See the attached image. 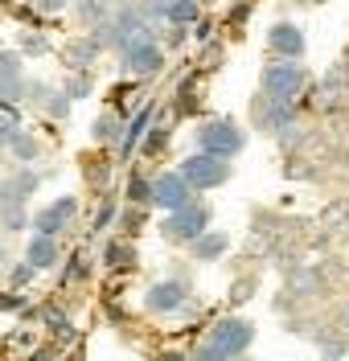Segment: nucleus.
<instances>
[{
  "label": "nucleus",
  "instance_id": "nucleus-34",
  "mask_svg": "<svg viewBox=\"0 0 349 361\" xmlns=\"http://www.w3.org/2000/svg\"><path fill=\"white\" fill-rule=\"evenodd\" d=\"M33 275H37V267H33V263L25 259V263H17V267H13V283H17V288H25V283H29Z\"/></svg>",
  "mask_w": 349,
  "mask_h": 361
},
{
  "label": "nucleus",
  "instance_id": "nucleus-9",
  "mask_svg": "<svg viewBox=\"0 0 349 361\" xmlns=\"http://www.w3.org/2000/svg\"><path fill=\"white\" fill-rule=\"evenodd\" d=\"M255 123L263 128V132H271L279 135L288 123H296V99H263L259 94V103H255Z\"/></svg>",
  "mask_w": 349,
  "mask_h": 361
},
{
  "label": "nucleus",
  "instance_id": "nucleus-24",
  "mask_svg": "<svg viewBox=\"0 0 349 361\" xmlns=\"http://www.w3.org/2000/svg\"><path fill=\"white\" fill-rule=\"evenodd\" d=\"M140 144H144V152H148V157H157L164 144H169V128H164V123H148V135H144Z\"/></svg>",
  "mask_w": 349,
  "mask_h": 361
},
{
  "label": "nucleus",
  "instance_id": "nucleus-19",
  "mask_svg": "<svg viewBox=\"0 0 349 361\" xmlns=\"http://www.w3.org/2000/svg\"><path fill=\"white\" fill-rule=\"evenodd\" d=\"M119 132H123V119H119L116 111H103V115L91 123L94 144H119Z\"/></svg>",
  "mask_w": 349,
  "mask_h": 361
},
{
  "label": "nucleus",
  "instance_id": "nucleus-15",
  "mask_svg": "<svg viewBox=\"0 0 349 361\" xmlns=\"http://www.w3.org/2000/svg\"><path fill=\"white\" fill-rule=\"evenodd\" d=\"M25 259L37 271L54 267V263H58V243H54V234H42V230H37V234L29 238V247H25Z\"/></svg>",
  "mask_w": 349,
  "mask_h": 361
},
{
  "label": "nucleus",
  "instance_id": "nucleus-21",
  "mask_svg": "<svg viewBox=\"0 0 349 361\" xmlns=\"http://www.w3.org/2000/svg\"><path fill=\"white\" fill-rule=\"evenodd\" d=\"M103 263L116 267V271L132 267V263H136V247H128V243H107V247H103Z\"/></svg>",
  "mask_w": 349,
  "mask_h": 361
},
{
  "label": "nucleus",
  "instance_id": "nucleus-4",
  "mask_svg": "<svg viewBox=\"0 0 349 361\" xmlns=\"http://www.w3.org/2000/svg\"><path fill=\"white\" fill-rule=\"evenodd\" d=\"M197 148L202 152H218V157H238L247 148V132L234 123V119H209L197 128Z\"/></svg>",
  "mask_w": 349,
  "mask_h": 361
},
{
  "label": "nucleus",
  "instance_id": "nucleus-22",
  "mask_svg": "<svg viewBox=\"0 0 349 361\" xmlns=\"http://www.w3.org/2000/svg\"><path fill=\"white\" fill-rule=\"evenodd\" d=\"M128 202L132 205H152V180L148 177H128Z\"/></svg>",
  "mask_w": 349,
  "mask_h": 361
},
{
  "label": "nucleus",
  "instance_id": "nucleus-30",
  "mask_svg": "<svg viewBox=\"0 0 349 361\" xmlns=\"http://www.w3.org/2000/svg\"><path fill=\"white\" fill-rule=\"evenodd\" d=\"M21 49H25V54H49V42L42 37V33H25Z\"/></svg>",
  "mask_w": 349,
  "mask_h": 361
},
{
  "label": "nucleus",
  "instance_id": "nucleus-16",
  "mask_svg": "<svg viewBox=\"0 0 349 361\" xmlns=\"http://www.w3.org/2000/svg\"><path fill=\"white\" fill-rule=\"evenodd\" d=\"M99 54H103V45L94 42V37L70 42V45H66V66H70V70H87V66L94 62V58H99Z\"/></svg>",
  "mask_w": 349,
  "mask_h": 361
},
{
  "label": "nucleus",
  "instance_id": "nucleus-38",
  "mask_svg": "<svg viewBox=\"0 0 349 361\" xmlns=\"http://www.w3.org/2000/svg\"><path fill=\"white\" fill-rule=\"evenodd\" d=\"M4 152H8V140H4V135H0V157H4Z\"/></svg>",
  "mask_w": 349,
  "mask_h": 361
},
{
  "label": "nucleus",
  "instance_id": "nucleus-37",
  "mask_svg": "<svg viewBox=\"0 0 349 361\" xmlns=\"http://www.w3.org/2000/svg\"><path fill=\"white\" fill-rule=\"evenodd\" d=\"M321 353H325V357H341V353H349V345H337V341H333V345H321Z\"/></svg>",
  "mask_w": 349,
  "mask_h": 361
},
{
  "label": "nucleus",
  "instance_id": "nucleus-2",
  "mask_svg": "<svg viewBox=\"0 0 349 361\" xmlns=\"http://www.w3.org/2000/svg\"><path fill=\"white\" fill-rule=\"evenodd\" d=\"M181 177L193 185V193H206V189H222L231 180V157H218V152H193L181 160Z\"/></svg>",
  "mask_w": 349,
  "mask_h": 361
},
{
  "label": "nucleus",
  "instance_id": "nucleus-3",
  "mask_svg": "<svg viewBox=\"0 0 349 361\" xmlns=\"http://www.w3.org/2000/svg\"><path fill=\"white\" fill-rule=\"evenodd\" d=\"M304 87H308V70L300 66V58H276L271 66H263V94L300 99Z\"/></svg>",
  "mask_w": 349,
  "mask_h": 361
},
{
  "label": "nucleus",
  "instance_id": "nucleus-29",
  "mask_svg": "<svg viewBox=\"0 0 349 361\" xmlns=\"http://www.w3.org/2000/svg\"><path fill=\"white\" fill-rule=\"evenodd\" d=\"M46 99H49L46 82H25V99L21 103H29V107H46Z\"/></svg>",
  "mask_w": 349,
  "mask_h": 361
},
{
  "label": "nucleus",
  "instance_id": "nucleus-18",
  "mask_svg": "<svg viewBox=\"0 0 349 361\" xmlns=\"http://www.w3.org/2000/svg\"><path fill=\"white\" fill-rule=\"evenodd\" d=\"M164 21L197 25L202 21V0H169V4H164Z\"/></svg>",
  "mask_w": 349,
  "mask_h": 361
},
{
  "label": "nucleus",
  "instance_id": "nucleus-26",
  "mask_svg": "<svg viewBox=\"0 0 349 361\" xmlns=\"http://www.w3.org/2000/svg\"><path fill=\"white\" fill-rule=\"evenodd\" d=\"M8 78H25L21 74V58H17L13 49H0V82H8Z\"/></svg>",
  "mask_w": 349,
  "mask_h": 361
},
{
  "label": "nucleus",
  "instance_id": "nucleus-12",
  "mask_svg": "<svg viewBox=\"0 0 349 361\" xmlns=\"http://www.w3.org/2000/svg\"><path fill=\"white\" fill-rule=\"evenodd\" d=\"M148 123H152V103H144V107H140V111L128 119V123H123L119 144H116V148H119V160H128V157L140 148V140H144V132H148Z\"/></svg>",
  "mask_w": 349,
  "mask_h": 361
},
{
  "label": "nucleus",
  "instance_id": "nucleus-35",
  "mask_svg": "<svg viewBox=\"0 0 349 361\" xmlns=\"http://www.w3.org/2000/svg\"><path fill=\"white\" fill-rule=\"evenodd\" d=\"M33 4V13H62L70 0H29Z\"/></svg>",
  "mask_w": 349,
  "mask_h": 361
},
{
  "label": "nucleus",
  "instance_id": "nucleus-13",
  "mask_svg": "<svg viewBox=\"0 0 349 361\" xmlns=\"http://www.w3.org/2000/svg\"><path fill=\"white\" fill-rule=\"evenodd\" d=\"M341 99H349V74H345V66H337L325 82L317 87V94H312V107H317V111H329V107H337Z\"/></svg>",
  "mask_w": 349,
  "mask_h": 361
},
{
  "label": "nucleus",
  "instance_id": "nucleus-28",
  "mask_svg": "<svg viewBox=\"0 0 349 361\" xmlns=\"http://www.w3.org/2000/svg\"><path fill=\"white\" fill-rule=\"evenodd\" d=\"M37 185H42V177H37L33 169H21V173H17V180H13L8 189H13V193H21V197H29V193H33Z\"/></svg>",
  "mask_w": 349,
  "mask_h": 361
},
{
  "label": "nucleus",
  "instance_id": "nucleus-17",
  "mask_svg": "<svg viewBox=\"0 0 349 361\" xmlns=\"http://www.w3.org/2000/svg\"><path fill=\"white\" fill-rule=\"evenodd\" d=\"M8 152L21 160V164H33V160L42 157V144H37V140L25 132L21 123H17V128H13V135H8Z\"/></svg>",
  "mask_w": 349,
  "mask_h": 361
},
{
  "label": "nucleus",
  "instance_id": "nucleus-25",
  "mask_svg": "<svg viewBox=\"0 0 349 361\" xmlns=\"http://www.w3.org/2000/svg\"><path fill=\"white\" fill-rule=\"evenodd\" d=\"M87 275H91V259H87V255H74L70 267L62 271V283H78V279H87Z\"/></svg>",
  "mask_w": 349,
  "mask_h": 361
},
{
  "label": "nucleus",
  "instance_id": "nucleus-40",
  "mask_svg": "<svg viewBox=\"0 0 349 361\" xmlns=\"http://www.w3.org/2000/svg\"><path fill=\"white\" fill-rule=\"evenodd\" d=\"M341 66H345V74H349V54H345V62H341Z\"/></svg>",
  "mask_w": 349,
  "mask_h": 361
},
{
  "label": "nucleus",
  "instance_id": "nucleus-1",
  "mask_svg": "<svg viewBox=\"0 0 349 361\" xmlns=\"http://www.w3.org/2000/svg\"><path fill=\"white\" fill-rule=\"evenodd\" d=\"M255 341V324L243 316H222L209 324V341L202 349H193V357H209V361H226V357H243Z\"/></svg>",
  "mask_w": 349,
  "mask_h": 361
},
{
  "label": "nucleus",
  "instance_id": "nucleus-10",
  "mask_svg": "<svg viewBox=\"0 0 349 361\" xmlns=\"http://www.w3.org/2000/svg\"><path fill=\"white\" fill-rule=\"evenodd\" d=\"M74 214H78V202H74V197H58V202H49L46 209L33 214V230H42V234H54V238H58V234L70 226Z\"/></svg>",
  "mask_w": 349,
  "mask_h": 361
},
{
  "label": "nucleus",
  "instance_id": "nucleus-8",
  "mask_svg": "<svg viewBox=\"0 0 349 361\" xmlns=\"http://www.w3.org/2000/svg\"><path fill=\"white\" fill-rule=\"evenodd\" d=\"M189 202H193V185L181 177V169L152 177V205H157V209L173 214V209H181V205H189Z\"/></svg>",
  "mask_w": 349,
  "mask_h": 361
},
{
  "label": "nucleus",
  "instance_id": "nucleus-14",
  "mask_svg": "<svg viewBox=\"0 0 349 361\" xmlns=\"http://www.w3.org/2000/svg\"><path fill=\"white\" fill-rule=\"evenodd\" d=\"M189 247H193V259H197V263H218V259L231 250V238H226L222 230H202Z\"/></svg>",
  "mask_w": 349,
  "mask_h": 361
},
{
  "label": "nucleus",
  "instance_id": "nucleus-5",
  "mask_svg": "<svg viewBox=\"0 0 349 361\" xmlns=\"http://www.w3.org/2000/svg\"><path fill=\"white\" fill-rule=\"evenodd\" d=\"M202 230H209V205H197V202L164 214V226H161V234L169 243H193Z\"/></svg>",
  "mask_w": 349,
  "mask_h": 361
},
{
  "label": "nucleus",
  "instance_id": "nucleus-20",
  "mask_svg": "<svg viewBox=\"0 0 349 361\" xmlns=\"http://www.w3.org/2000/svg\"><path fill=\"white\" fill-rule=\"evenodd\" d=\"M74 13H78V17H82V21L91 25H103V21H111V17H116V8H111V0H78V4H74Z\"/></svg>",
  "mask_w": 349,
  "mask_h": 361
},
{
  "label": "nucleus",
  "instance_id": "nucleus-31",
  "mask_svg": "<svg viewBox=\"0 0 349 361\" xmlns=\"http://www.w3.org/2000/svg\"><path fill=\"white\" fill-rule=\"evenodd\" d=\"M0 312H25V295L21 292H0Z\"/></svg>",
  "mask_w": 349,
  "mask_h": 361
},
{
  "label": "nucleus",
  "instance_id": "nucleus-36",
  "mask_svg": "<svg viewBox=\"0 0 349 361\" xmlns=\"http://www.w3.org/2000/svg\"><path fill=\"white\" fill-rule=\"evenodd\" d=\"M185 29H189V25H173V21H169V37H164V45H181V42H185Z\"/></svg>",
  "mask_w": 349,
  "mask_h": 361
},
{
  "label": "nucleus",
  "instance_id": "nucleus-33",
  "mask_svg": "<svg viewBox=\"0 0 349 361\" xmlns=\"http://www.w3.org/2000/svg\"><path fill=\"white\" fill-rule=\"evenodd\" d=\"M46 329L54 337H70V320H62L58 312H46Z\"/></svg>",
  "mask_w": 349,
  "mask_h": 361
},
{
  "label": "nucleus",
  "instance_id": "nucleus-39",
  "mask_svg": "<svg viewBox=\"0 0 349 361\" xmlns=\"http://www.w3.org/2000/svg\"><path fill=\"white\" fill-rule=\"evenodd\" d=\"M341 329H345V333H349V312H345V316H341Z\"/></svg>",
  "mask_w": 349,
  "mask_h": 361
},
{
  "label": "nucleus",
  "instance_id": "nucleus-32",
  "mask_svg": "<svg viewBox=\"0 0 349 361\" xmlns=\"http://www.w3.org/2000/svg\"><path fill=\"white\" fill-rule=\"evenodd\" d=\"M111 222H116V205L107 202V205H103V209H99V214H94L91 230H94V234H99V230H107V226H111Z\"/></svg>",
  "mask_w": 349,
  "mask_h": 361
},
{
  "label": "nucleus",
  "instance_id": "nucleus-7",
  "mask_svg": "<svg viewBox=\"0 0 349 361\" xmlns=\"http://www.w3.org/2000/svg\"><path fill=\"white\" fill-rule=\"evenodd\" d=\"M185 304H189V283L181 279V275L161 279V283H152V288L144 292V308L157 312V316H177Z\"/></svg>",
  "mask_w": 349,
  "mask_h": 361
},
{
  "label": "nucleus",
  "instance_id": "nucleus-11",
  "mask_svg": "<svg viewBox=\"0 0 349 361\" xmlns=\"http://www.w3.org/2000/svg\"><path fill=\"white\" fill-rule=\"evenodd\" d=\"M267 45H271V54H279V58H304V49H308V42H304V29L292 21H279L267 29Z\"/></svg>",
  "mask_w": 349,
  "mask_h": 361
},
{
  "label": "nucleus",
  "instance_id": "nucleus-42",
  "mask_svg": "<svg viewBox=\"0 0 349 361\" xmlns=\"http://www.w3.org/2000/svg\"><path fill=\"white\" fill-rule=\"evenodd\" d=\"M0 189H4V180H0Z\"/></svg>",
  "mask_w": 349,
  "mask_h": 361
},
{
  "label": "nucleus",
  "instance_id": "nucleus-41",
  "mask_svg": "<svg viewBox=\"0 0 349 361\" xmlns=\"http://www.w3.org/2000/svg\"><path fill=\"white\" fill-rule=\"evenodd\" d=\"M304 4H321V0H304Z\"/></svg>",
  "mask_w": 349,
  "mask_h": 361
},
{
  "label": "nucleus",
  "instance_id": "nucleus-27",
  "mask_svg": "<svg viewBox=\"0 0 349 361\" xmlns=\"http://www.w3.org/2000/svg\"><path fill=\"white\" fill-rule=\"evenodd\" d=\"M70 103H74V99H70L66 90H49V99H46V111L54 115V119H66V115H70Z\"/></svg>",
  "mask_w": 349,
  "mask_h": 361
},
{
  "label": "nucleus",
  "instance_id": "nucleus-6",
  "mask_svg": "<svg viewBox=\"0 0 349 361\" xmlns=\"http://www.w3.org/2000/svg\"><path fill=\"white\" fill-rule=\"evenodd\" d=\"M119 58H123V70L136 74V78H152L164 66V54H161V45L152 42V33H136L132 42L119 49Z\"/></svg>",
  "mask_w": 349,
  "mask_h": 361
},
{
  "label": "nucleus",
  "instance_id": "nucleus-23",
  "mask_svg": "<svg viewBox=\"0 0 349 361\" xmlns=\"http://www.w3.org/2000/svg\"><path fill=\"white\" fill-rule=\"evenodd\" d=\"M62 90H66L70 99H87V94L94 90V82H91V74H87V70H74L66 82H62Z\"/></svg>",
  "mask_w": 349,
  "mask_h": 361
}]
</instances>
